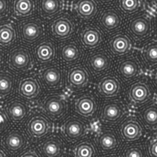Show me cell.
Masks as SVG:
<instances>
[{"label": "cell", "instance_id": "1", "mask_svg": "<svg viewBox=\"0 0 157 157\" xmlns=\"http://www.w3.org/2000/svg\"><path fill=\"white\" fill-rule=\"evenodd\" d=\"M126 29L129 35L136 42L145 40L153 31V20L148 12L141 11L130 17Z\"/></svg>", "mask_w": 157, "mask_h": 157}, {"label": "cell", "instance_id": "2", "mask_svg": "<svg viewBox=\"0 0 157 157\" xmlns=\"http://www.w3.org/2000/svg\"><path fill=\"white\" fill-rule=\"evenodd\" d=\"M28 136L34 141L45 138L52 133L53 124L51 119L41 112H34L26 119L25 124Z\"/></svg>", "mask_w": 157, "mask_h": 157}, {"label": "cell", "instance_id": "3", "mask_svg": "<svg viewBox=\"0 0 157 157\" xmlns=\"http://www.w3.org/2000/svg\"><path fill=\"white\" fill-rule=\"evenodd\" d=\"M7 64L12 73H26L33 67L34 61L30 49L23 45L11 48L7 56Z\"/></svg>", "mask_w": 157, "mask_h": 157}, {"label": "cell", "instance_id": "4", "mask_svg": "<svg viewBox=\"0 0 157 157\" xmlns=\"http://www.w3.org/2000/svg\"><path fill=\"white\" fill-rule=\"evenodd\" d=\"M40 108L43 113L52 121H59L63 118L68 112L66 98L60 94H50L43 98Z\"/></svg>", "mask_w": 157, "mask_h": 157}, {"label": "cell", "instance_id": "5", "mask_svg": "<svg viewBox=\"0 0 157 157\" xmlns=\"http://www.w3.org/2000/svg\"><path fill=\"white\" fill-rule=\"evenodd\" d=\"M21 42L25 44H33L39 42L44 36V27L42 22L37 18L25 19L18 27Z\"/></svg>", "mask_w": 157, "mask_h": 157}, {"label": "cell", "instance_id": "6", "mask_svg": "<svg viewBox=\"0 0 157 157\" xmlns=\"http://www.w3.org/2000/svg\"><path fill=\"white\" fill-rule=\"evenodd\" d=\"M1 137V145L10 155H19L28 145V137L18 128H10Z\"/></svg>", "mask_w": 157, "mask_h": 157}, {"label": "cell", "instance_id": "7", "mask_svg": "<svg viewBox=\"0 0 157 157\" xmlns=\"http://www.w3.org/2000/svg\"><path fill=\"white\" fill-rule=\"evenodd\" d=\"M123 21V15L116 7L108 6L99 13L97 24L105 33L112 34L121 29Z\"/></svg>", "mask_w": 157, "mask_h": 157}, {"label": "cell", "instance_id": "8", "mask_svg": "<svg viewBox=\"0 0 157 157\" xmlns=\"http://www.w3.org/2000/svg\"><path fill=\"white\" fill-rule=\"evenodd\" d=\"M76 28L74 19L68 13L58 15L51 22L50 33L57 41L67 40L73 36Z\"/></svg>", "mask_w": 157, "mask_h": 157}, {"label": "cell", "instance_id": "9", "mask_svg": "<svg viewBox=\"0 0 157 157\" xmlns=\"http://www.w3.org/2000/svg\"><path fill=\"white\" fill-rule=\"evenodd\" d=\"M112 58L104 49H98L88 53L85 64L87 68L95 75H100L107 72L112 66Z\"/></svg>", "mask_w": 157, "mask_h": 157}, {"label": "cell", "instance_id": "10", "mask_svg": "<svg viewBox=\"0 0 157 157\" xmlns=\"http://www.w3.org/2000/svg\"><path fill=\"white\" fill-rule=\"evenodd\" d=\"M3 108L10 121L15 124L23 123L30 113L28 104L23 99L17 97L8 99L4 103Z\"/></svg>", "mask_w": 157, "mask_h": 157}, {"label": "cell", "instance_id": "11", "mask_svg": "<svg viewBox=\"0 0 157 157\" xmlns=\"http://www.w3.org/2000/svg\"><path fill=\"white\" fill-rule=\"evenodd\" d=\"M39 77L41 84L48 90H59L63 84V70L58 64L44 67L40 70Z\"/></svg>", "mask_w": 157, "mask_h": 157}, {"label": "cell", "instance_id": "12", "mask_svg": "<svg viewBox=\"0 0 157 157\" xmlns=\"http://www.w3.org/2000/svg\"><path fill=\"white\" fill-rule=\"evenodd\" d=\"M87 131L84 121L75 116H68L63 122L61 133L63 137L69 143H74L82 138Z\"/></svg>", "mask_w": 157, "mask_h": 157}, {"label": "cell", "instance_id": "13", "mask_svg": "<svg viewBox=\"0 0 157 157\" xmlns=\"http://www.w3.org/2000/svg\"><path fill=\"white\" fill-rule=\"evenodd\" d=\"M17 91L19 98L31 102L39 98L42 88L41 83L35 77L27 75L19 80Z\"/></svg>", "mask_w": 157, "mask_h": 157}, {"label": "cell", "instance_id": "14", "mask_svg": "<svg viewBox=\"0 0 157 157\" xmlns=\"http://www.w3.org/2000/svg\"><path fill=\"white\" fill-rule=\"evenodd\" d=\"M78 40L82 47L87 50H93L102 43L103 35L97 25L88 24L83 25L79 30Z\"/></svg>", "mask_w": 157, "mask_h": 157}, {"label": "cell", "instance_id": "15", "mask_svg": "<svg viewBox=\"0 0 157 157\" xmlns=\"http://www.w3.org/2000/svg\"><path fill=\"white\" fill-rule=\"evenodd\" d=\"M90 81V74L83 66H74L67 72V85L71 90L79 91L84 89L89 84Z\"/></svg>", "mask_w": 157, "mask_h": 157}, {"label": "cell", "instance_id": "16", "mask_svg": "<svg viewBox=\"0 0 157 157\" xmlns=\"http://www.w3.org/2000/svg\"><path fill=\"white\" fill-rule=\"evenodd\" d=\"M98 0H74L72 11L74 15L83 21H90L95 18L99 11Z\"/></svg>", "mask_w": 157, "mask_h": 157}, {"label": "cell", "instance_id": "17", "mask_svg": "<svg viewBox=\"0 0 157 157\" xmlns=\"http://www.w3.org/2000/svg\"><path fill=\"white\" fill-rule=\"evenodd\" d=\"M61 61L66 65L78 63L84 56L81 45L76 40H70L61 44L59 50Z\"/></svg>", "mask_w": 157, "mask_h": 157}, {"label": "cell", "instance_id": "18", "mask_svg": "<svg viewBox=\"0 0 157 157\" xmlns=\"http://www.w3.org/2000/svg\"><path fill=\"white\" fill-rule=\"evenodd\" d=\"M33 56L40 64H48L55 60L57 55L56 43L50 39L46 38L38 42L33 48Z\"/></svg>", "mask_w": 157, "mask_h": 157}, {"label": "cell", "instance_id": "19", "mask_svg": "<svg viewBox=\"0 0 157 157\" xmlns=\"http://www.w3.org/2000/svg\"><path fill=\"white\" fill-rule=\"evenodd\" d=\"M109 52L115 57H123L130 53L133 48L130 37L123 32L116 33L108 43Z\"/></svg>", "mask_w": 157, "mask_h": 157}, {"label": "cell", "instance_id": "20", "mask_svg": "<svg viewBox=\"0 0 157 157\" xmlns=\"http://www.w3.org/2000/svg\"><path fill=\"white\" fill-rule=\"evenodd\" d=\"M119 132L122 139L127 142L139 140L143 133V128L138 119L130 116L124 119L119 126Z\"/></svg>", "mask_w": 157, "mask_h": 157}, {"label": "cell", "instance_id": "21", "mask_svg": "<svg viewBox=\"0 0 157 157\" xmlns=\"http://www.w3.org/2000/svg\"><path fill=\"white\" fill-rule=\"evenodd\" d=\"M127 94L132 102L140 105L150 101L152 96V90L146 81L138 80L130 86Z\"/></svg>", "mask_w": 157, "mask_h": 157}, {"label": "cell", "instance_id": "22", "mask_svg": "<svg viewBox=\"0 0 157 157\" xmlns=\"http://www.w3.org/2000/svg\"><path fill=\"white\" fill-rule=\"evenodd\" d=\"M96 142L99 150L104 153L116 151L121 144L118 134L111 128H103L98 134Z\"/></svg>", "mask_w": 157, "mask_h": 157}, {"label": "cell", "instance_id": "23", "mask_svg": "<svg viewBox=\"0 0 157 157\" xmlns=\"http://www.w3.org/2000/svg\"><path fill=\"white\" fill-rule=\"evenodd\" d=\"M116 71L123 80L126 81L132 80L139 75L140 73V63L133 56L124 57L118 61Z\"/></svg>", "mask_w": 157, "mask_h": 157}, {"label": "cell", "instance_id": "24", "mask_svg": "<svg viewBox=\"0 0 157 157\" xmlns=\"http://www.w3.org/2000/svg\"><path fill=\"white\" fill-rule=\"evenodd\" d=\"M125 113V109L122 103L116 101L105 102L101 112V119L103 123L115 124L120 121Z\"/></svg>", "mask_w": 157, "mask_h": 157}, {"label": "cell", "instance_id": "25", "mask_svg": "<svg viewBox=\"0 0 157 157\" xmlns=\"http://www.w3.org/2000/svg\"><path fill=\"white\" fill-rule=\"evenodd\" d=\"M74 110L77 113L85 118H91L97 112V99L91 94H84L74 101Z\"/></svg>", "mask_w": 157, "mask_h": 157}, {"label": "cell", "instance_id": "26", "mask_svg": "<svg viewBox=\"0 0 157 157\" xmlns=\"http://www.w3.org/2000/svg\"><path fill=\"white\" fill-rule=\"evenodd\" d=\"M121 91V82L113 74L104 76L99 80L98 84L99 94L106 98H113L117 97Z\"/></svg>", "mask_w": 157, "mask_h": 157}, {"label": "cell", "instance_id": "27", "mask_svg": "<svg viewBox=\"0 0 157 157\" xmlns=\"http://www.w3.org/2000/svg\"><path fill=\"white\" fill-rule=\"evenodd\" d=\"M38 11L44 19H51L58 16L64 9L63 0H38Z\"/></svg>", "mask_w": 157, "mask_h": 157}, {"label": "cell", "instance_id": "28", "mask_svg": "<svg viewBox=\"0 0 157 157\" xmlns=\"http://www.w3.org/2000/svg\"><path fill=\"white\" fill-rule=\"evenodd\" d=\"M16 86V78L11 71L0 70V99L5 100L12 96Z\"/></svg>", "mask_w": 157, "mask_h": 157}, {"label": "cell", "instance_id": "29", "mask_svg": "<svg viewBox=\"0 0 157 157\" xmlns=\"http://www.w3.org/2000/svg\"><path fill=\"white\" fill-rule=\"evenodd\" d=\"M39 150L44 157H58L64 151V144L58 136H53L43 141L40 145Z\"/></svg>", "mask_w": 157, "mask_h": 157}, {"label": "cell", "instance_id": "30", "mask_svg": "<svg viewBox=\"0 0 157 157\" xmlns=\"http://www.w3.org/2000/svg\"><path fill=\"white\" fill-rule=\"evenodd\" d=\"M17 32L14 24L11 21L0 23V48H9L16 42Z\"/></svg>", "mask_w": 157, "mask_h": 157}, {"label": "cell", "instance_id": "31", "mask_svg": "<svg viewBox=\"0 0 157 157\" xmlns=\"http://www.w3.org/2000/svg\"><path fill=\"white\" fill-rule=\"evenodd\" d=\"M35 0H13V15L15 18L25 19L30 17L35 11Z\"/></svg>", "mask_w": 157, "mask_h": 157}, {"label": "cell", "instance_id": "32", "mask_svg": "<svg viewBox=\"0 0 157 157\" xmlns=\"http://www.w3.org/2000/svg\"><path fill=\"white\" fill-rule=\"evenodd\" d=\"M140 57L145 66L149 68L157 66V40L152 39L145 43L140 52Z\"/></svg>", "mask_w": 157, "mask_h": 157}, {"label": "cell", "instance_id": "33", "mask_svg": "<svg viewBox=\"0 0 157 157\" xmlns=\"http://www.w3.org/2000/svg\"><path fill=\"white\" fill-rule=\"evenodd\" d=\"M144 5V0H115V7L123 15L127 17L142 11Z\"/></svg>", "mask_w": 157, "mask_h": 157}, {"label": "cell", "instance_id": "34", "mask_svg": "<svg viewBox=\"0 0 157 157\" xmlns=\"http://www.w3.org/2000/svg\"><path fill=\"white\" fill-rule=\"evenodd\" d=\"M140 117L145 127L151 130H156L157 124V104L152 103L142 109Z\"/></svg>", "mask_w": 157, "mask_h": 157}, {"label": "cell", "instance_id": "35", "mask_svg": "<svg viewBox=\"0 0 157 157\" xmlns=\"http://www.w3.org/2000/svg\"><path fill=\"white\" fill-rule=\"evenodd\" d=\"M76 157H91L96 155V149L90 140H84L78 143L74 149Z\"/></svg>", "mask_w": 157, "mask_h": 157}, {"label": "cell", "instance_id": "36", "mask_svg": "<svg viewBox=\"0 0 157 157\" xmlns=\"http://www.w3.org/2000/svg\"><path fill=\"white\" fill-rule=\"evenodd\" d=\"M123 156L126 157H144V150L141 144L128 145L123 150Z\"/></svg>", "mask_w": 157, "mask_h": 157}, {"label": "cell", "instance_id": "37", "mask_svg": "<svg viewBox=\"0 0 157 157\" xmlns=\"http://www.w3.org/2000/svg\"><path fill=\"white\" fill-rule=\"evenodd\" d=\"M11 123L4 108L0 107V137L10 128Z\"/></svg>", "mask_w": 157, "mask_h": 157}, {"label": "cell", "instance_id": "38", "mask_svg": "<svg viewBox=\"0 0 157 157\" xmlns=\"http://www.w3.org/2000/svg\"><path fill=\"white\" fill-rule=\"evenodd\" d=\"M147 151L150 157H157V137H153L150 139L147 143Z\"/></svg>", "mask_w": 157, "mask_h": 157}, {"label": "cell", "instance_id": "39", "mask_svg": "<svg viewBox=\"0 0 157 157\" xmlns=\"http://www.w3.org/2000/svg\"><path fill=\"white\" fill-rule=\"evenodd\" d=\"M11 0H0V19L5 18L10 12Z\"/></svg>", "mask_w": 157, "mask_h": 157}, {"label": "cell", "instance_id": "40", "mask_svg": "<svg viewBox=\"0 0 157 157\" xmlns=\"http://www.w3.org/2000/svg\"><path fill=\"white\" fill-rule=\"evenodd\" d=\"M18 155L20 157H40V154L38 153L37 150L35 149H29V150H24L21 152Z\"/></svg>", "mask_w": 157, "mask_h": 157}, {"label": "cell", "instance_id": "41", "mask_svg": "<svg viewBox=\"0 0 157 157\" xmlns=\"http://www.w3.org/2000/svg\"><path fill=\"white\" fill-rule=\"evenodd\" d=\"M115 0H98V1L103 5L105 6H109L111 4L112 2H113Z\"/></svg>", "mask_w": 157, "mask_h": 157}, {"label": "cell", "instance_id": "42", "mask_svg": "<svg viewBox=\"0 0 157 157\" xmlns=\"http://www.w3.org/2000/svg\"><path fill=\"white\" fill-rule=\"evenodd\" d=\"M8 153L4 150V148L0 144V157H6L8 156Z\"/></svg>", "mask_w": 157, "mask_h": 157}, {"label": "cell", "instance_id": "43", "mask_svg": "<svg viewBox=\"0 0 157 157\" xmlns=\"http://www.w3.org/2000/svg\"><path fill=\"white\" fill-rule=\"evenodd\" d=\"M4 60V53H3L2 51L0 49V68H1V67L2 66V64H3Z\"/></svg>", "mask_w": 157, "mask_h": 157}]
</instances>
